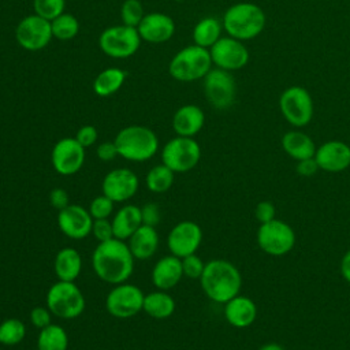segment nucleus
Here are the masks:
<instances>
[{
  "label": "nucleus",
  "instance_id": "obj_1",
  "mask_svg": "<svg viewBox=\"0 0 350 350\" xmlns=\"http://www.w3.org/2000/svg\"><path fill=\"white\" fill-rule=\"evenodd\" d=\"M134 260L129 245L118 238L98 242L92 254V265L97 278L113 286L131 276Z\"/></svg>",
  "mask_w": 350,
  "mask_h": 350
},
{
  "label": "nucleus",
  "instance_id": "obj_2",
  "mask_svg": "<svg viewBox=\"0 0 350 350\" xmlns=\"http://www.w3.org/2000/svg\"><path fill=\"white\" fill-rule=\"evenodd\" d=\"M200 282L209 299L217 304H226L238 295L242 286V276L232 262L216 258L205 264Z\"/></svg>",
  "mask_w": 350,
  "mask_h": 350
},
{
  "label": "nucleus",
  "instance_id": "obj_3",
  "mask_svg": "<svg viewBox=\"0 0 350 350\" xmlns=\"http://www.w3.org/2000/svg\"><path fill=\"white\" fill-rule=\"evenodd\" d=\"M221 23L230 37L247 41L262 33L267 16L262 8L257 4L242 1L232 4L226 10Z\"/></svg>",
  "mask_w": 350,
  "mask_h": 350
},
{
  "label": "nucleus",
  "instance_id": "obj_4",
  "mask_svg": "<svg viewBox=\"0 0 350 350\" xmlns=\"http://www.w3.org/2000/svg\"><path fill=\"white\" fill-rule=\"evenodd\" d=\"M118 156L142 163L152 159L159 150V138L153 130L141 124L123 127L113 139Z\"/></svg>",
  "mask_w": 350,
  "mask_h": 350
},
{
  "label": "nucleus",
  "instance_id": "obj_5",
  "mask_svg": "<svg viewBox=\"0 0 350 350\" xmlns=\"http://www.w3.org/2000/svg\"><path fill=\"white\" fill-rule=\"evenodd\" d=\"M209 49L196 44L178 51L168 64L170 75L179 82H193L202 79L212 68Z\"/></svg>",
  "mask_w": 350,
  "mask_h": 350
},
{
  "label": "nucleus",
  "instance_id": "obj_6",
  "mask_svg": "<svg viewBox=\"0 0 350 350\" xmlns=\"http://www.w3.org/2000/svg\"><path fill=\"white\" fill-rule=\"evenodd\" d=\"M85 297L74 282L57 280L46 293V306L52 314L71 320L85 310Z\"/></svg>",
  "mask_w": 350,
  "mask_h": 350
},
{
  "label": "nucleus",
  "instance_id": "obj_7",
  "mask_svg": "<svg viewBox=\"0 0 350 350\" xmlns=\"http://www.w3.org/2000/svg\"><path fill=\"white\" fill-rule=\"evenodd\" d=\"M141 45V37L137 27L116 25L107 27L98 37L100 49L109 57L126 59L133 56Z\"/></svg>",
  "mask_w": 350,
  "mask_h": 350
},
{
  "label": "nucleus",
  "instance_id": "obj_8",
  "mask_svg": "<svg viewBox=\"0 0 350 350\" xmlns=\"http://www.w3.org/2000/svg\"><path fill=\"white\" fill-rule=\"evenodd\" d=\"M201 159V148L193 137H175L161 149V161L175 174L193 170Z\"/></svg>",
  "mask_w": 350,
  "mask_h": 350
},
{
  "label": "nucleus",
  "instance_id": "obj_9",
  "mask_svg": "<svg viewBox=\"0 0 350 350\" xmlns=\"http://www.w3.org/2000/svg\"><path fill=\"white\" fill-rule=\"evenodd\" d=\"M279 109L283 118L294 127H304L310 123L314 112L310 93L298 85L288 86L279 97Z\"/></svg>",
  "mask_w": 350,
  "mask_h": 350
},
{
  "label": "nucleus",
  "instance_id": "obj_10",
  "mask_svg": "<svg viewBox=\"0 0 350 350\" xmlns=\"http://www.w3.org/2000/svg\"><path fill=\"white\" fill-rule=\"evenodd\" d=\"M257 243L264 253L280 257L294 247L295 232L286 221L272 219L260 224L257 230Z\"/></svg>",
  "mask_w": 350,
  "mask_h": 350
},
{
  "label": "nucleus",
  "instance_id": "obj_11",
  "mask_svg": "<svg viewBox=\"0 0 350 350\" xmlns=\"http://www.w3.org/2000/svg\"><path fill=\"white\" fill-rule=\"evenodd\" d=\"M204 94L208 103L216 109L230 108L237 96V82L230 71L221 68H211L202 78Z\"/></svg>",
  "mask_w": 350,
  "mask_h": 350
},
{
  "label": "nucleus",
  "instance_id": "obj_12",
  "mask_svg": "<svg viewBox=\"0 0 350 350\" xmlns=\"http://www.w3.org/2000/svg\"><path fill=\"white\" fill-rule=\"evenodd\" d=\"M145 294L131 283H119L108 293L105 308L116 319H129L142 310Z\"/></svg>",
  "mask_w": 350,
  "mask_h": 350
},
{
  "label": "nucleus",
  "instance_id": "obj_13",
  "mask_svg": "<svg viewBox=\"0 0 350 350\" xmlns=\"http://www.w3.org/2000/svg\"><path fill=\"white\" fill-rule=\"evenodd\" d=\"M52 38L51 22L37 14L21 19L15 29V40L26 51H40L45 48Z\"/></svg>",
  "mask_w": 350,
  "mask_h": 350
},
{
  "label": "nucleus",
  "instance_id": "obj_14",
  "mask_svg": "<svg viewBox=\"0 0 350 350\" xmlns=\"http://www.w3.org/2000/svg\"><path fill=\"white\" fill-rule=\"evenodd\" d=\"M212 63L221 70L235 71L243 68L249 62V49L241 40L234 37H220L209 48Z\"/></svg>",
  "mask_w": 350,
  "mask_h": 350
},
{
  "label": "nucleus",
  "instance_id": "obj_15",
  "mask_svg": "<svg viewBox=\"0 0 350 350\" xmlns=\"http://www.w3.org/2000/svg\"><path fill=\"white\" fill-rule=\"evenodd\" d=\"M51 161L57 174L63 176L74 175L85 163V148L75 138L64 137L53 145Z\"/></svg>",
  "mask_w": 350,
  "mask_h": 350
},
{
  "label": "nucleus",
  "instance_id": "obj_16",
  "mask_svg": "<svg viewBox=\"0 0 350 350\" xmlns=\"http://www.w3.org/2000/svg\"><path fill=\"white\" fill-rule=\"evenodd\" d=\"M202 242L201 227L191 220H183L176 223L168 237L167 246L171 254L182 258L189 254H194Z\"/></svg>",
  "mask_w": 350,
  "mask_h": 350
},
{
  "label": "nucleus",
  "instance_id": "obj_17",
  "mask_svg": "<svg viewBox=\"0 0 350 350\" xmlns=\"http://www.w3.org/2000/svg\"><path fill=\"white\" fill-rule=\"evenodd\" d=\"M139 186L138 176L129 168H115L109 171L103 180V194L113 202H123L135 196Z\"/></svg>",
  "mask_w": 350,
  "mask_h": 350
},
{
  "label": "nucleus",
  "instance_id": "obj_18",
  "mask_svg": "<svg viewBox=\"0 0 350 350\" xmlns=\"http://www.w3.org/2000/svg\"><path fill=\"white\" fill-rule=\"evenodd\" d=\"M93 220L89 211L77 204H70L57 213L60 231L71 239H83L92 234Z\"/></svg>",
  "mask_w": 350,
  "mask_h": 350
},
{
  "label": "nucleus",
  "instance_id": "obj_19",
  "mask_svg": "<svg viewBox=\"0 0 350 350\" xmlns=\"http://www.w3.org/2000/svg\"><path fill=\"white\" fill-rule=\"evenodd\" d=\"M314 160L325 172H342L350 167V146L338 139L327 141L316 149Z\"/></svg>",
  "mask_w": 350,
  "mask_h": 350
},
{
  "label": "nucleus",
  "instance_id": "obj_20",
  "mask_svg": "<svg viewBox=\"0 0 350 350\" xmlns=\"http://www.w3.org/2000/svg\"><path fill=\"white\" fill-rule=\"evenodd\" d=\"M141 40L150 44H161L168 41L175 33L174 19L163 12L145 14L137 26Z\"/></svg>",
  "mask_w": 350,
  "mask_h": 350
},
{
  "label": "nucleus",
  "instance_id": "obj_21",
  "mask_svg": "<svg viewBox=\"0 0 350 350\" xmlns=\"http://www.w3.org/2000/svg\"><path fill=\"white\" fill-rule=\"evenodd\" d=\"M183 278L182 260L174 254L163 256L152 269V282L157 290H170Z\"/></svg>",
  "mask_w": 350,
  "mask_h": 350
},
{
  "label": "nucleus",
  "instance_id": "obj_22",
  "mask_svg": "<svg viewBox=\"0 0 350 350\" xmlns=\"http://www.w3.org/2000/svg\"><path fill=\"white\" fill-rule=\"evenodd\" d=\"M204 123V111L194 104L182 105L172 116V129L180 137H194L200 133Z\"/></svg>",
  "mask_w": 350,
  "mask_h": 350
},
{
  "label": "nucleus",
  "instance_id": "obj_23",
  "mask_svg": "<svg viewBox=\"0 0 350 350\" xmlns=\"http://www.w3.org/2000/svg\"><path fill=\"white\" fill-rule=\"evenodd\" d=\"M224 317L230 325L235 328H246L254 323L257 317V306L252 298L235 295L224 304Z\"/></svg>",
  "mask_w": 350,
  "mask_h": 350
},
{
  "label": "nucleus",
  "instance_id": "obj_24",
  "mask_svg": "<svg viewBox=\"0 0 350 350\" xmlns=\"http://www.w3.org/2000/svg\"><path fill=\"white\" fill-rule=\"evenodd\" d=\"M127 245L135 260H148L157 250L159 234L153 226L142 224L129 238Z\"/></svg>",
  "mask_w": 350,
  "mask_h": 350
},
{
  "label": "nucleus",
  "instance_id": "obj_25",
  "mask_svg": "<svg viewBox=\"0 0 350 350\" xmlns=\"http://www.w3.org/2000/svg\"><path fill=\"white\" fill-rule=\"evenodd\" d=\"M139 226H142V213L141 208L134 204L122 206L112 219L113 235L122 241L129 239Z\"/></svg>",
  "mask_w": 350,
  "mask_h": 350
},
{
  "label": "nucleus",
  "instance_id": "obj_26",
  "mask_svg": "<svg viewBox=\"0 0 350 350\" xmlns=\"http://www.w3.org/2000/svg\"><path fill=\"white\" fill-rule=\"evenodd\" d=\"M282 148L295 161L314 157L317 149L314 141L306 133L298 130H291L283 134Z\"/></svg>",
  "mask_w": 350,
  "mask_h": 350
},
{
  "label": "nucleus",
  "instance_id": "obj_27",
  "mask_svg": "<svg viewBox=\"0 0 350 350\" xmlns=\"http://www.w3.org/2000/svg\"><path fill=\"white\" fill-rule=\"evenodd\" d=\"M53 269L59 280L74 282L82 269V257L74 247H63L56 253Z\"/></svg>",
  "mask_w": 350,
  "mask_h": 350
},
{
  "label": "nucleus",
  "instance_id": "obj_28",
  "mask_svg": "<svg viewBox=\"0 0 350 350\" xmlns=\"http://www.w3.org/2000/svg\"><path fill=\"white\" fill-rule=\"evenodd\" d=\"M142 310L153 319H167L175 312V301L164 290L152 291L145 295Z\"/></svg>",
  "mask_w": 350,
  "mask_h": 350
},
{
  "label": "nucleus",
  "instance_id": "obj_29",
  "mask_svg": "<svg viewBox=\"0 0 350 350\" xmlns=\"http://www.w3.org/2000/svg\"><path fill=\"white\" fill-rule=\"evenodd\" d=\"M221 30L223 23L219 19L213 16L202 18L196 23L193 29V41L196 45L209 49L221 37Z\"/></svg>",
  "mask_w": 350,
  "mask_h": 350
},
{
  "label": "nucleus",
  "instance_id": "obj_30",
  "mask_svg": "<svg viewBox=\"0 0 350 350\" xmlns=\"http://www.w3.org/2000/svg\"><path fill=\"white\" fill-rule=\"evenodd\" d=\"M126 81V72L118 67H109L97 74L93 81V90L100 97H108L118 92Z\"/></svg>",
  "mask_w": 350,
  "mask_h": 350
},
{
  "label": "nucleus",
  "instance_id": "obj_31",
  "mask_svg": "<svg viewBox=\"0 0 350 350\" xmlns=\"http://www.w3.org/2000/svg\"><path fill=\"white\" fill-rule=\"evenodd\" d=\"M67 347L68 335L62 325L51 323L45 328L40 329L37 336L38 350H67Z\"/></svg>",
  "mask_w": 350,
  "mask_h": 350
},
{
  "label": "nucleus",
  "instance_id": "obj_32",
  "mask_svg": "<svg viewBox=\"0 0 350 350\" xmlns=\"http://www.w3.org/2000/svg\"><path fill=\"white\" fill-rule=\"evenodd\" d=\"M174 176L175 172L172 170H170L165 164H159L152 167L145 178V183L146 187L152 191V193H165L170 190V187L174 183Z\"/></svg>",
  "mask_w": 350,
  "mask_h": 350
},
{
  "label": "nucleus",
  "instance_id": "obj_33",
  "mask_svg": "<svg viewBox=\"0 0 350 350\" xmlns=\"http://www.w3.org/2000/svg\"><path fill=\"white\" fill-rule=\"evenodd\" d=\"M26 336V325L22 320L10 317L0 323V343L3 346H16Z\"/></svg>",
  "mask_w": 350,
  "mask_h": 350
},
{
  "label": "nucleus",
  "instance_id": "obj_34",
  "mask_svg": "<svg viewBox=\"0 0 350 350\" xmlns=\"http://www.w3.org/2000/svg\"><path fill=\"white\" fill-rule=\"evenodd\" d=\"M51 29H52V36L55 38L60 41H67L74 38L78 34L79 22L74 15L68 12H63L51 21Z\"/></svg>",
  "mask_w": 350,
  "mask_h": 350
},
{
  "label": "nucleus",
  "instance_id": "obj_35",
  "mask_svg": "<svg viewBox=\"0 0 350 350\" xmlns=\"http://www.w3.org/2000/svg\"><path fill=\"white\" fill-rule=\"evenodd\" d=\"M145 16L144 7L139 0H124L120 7V19L126 26L137 27Z\"/></svg>",
  "mask_w": 350,
  "mask_h": 350
},
{
  "label": "nucleus",
  "instance_id": "obj_36",
  "mask_svg": "<svg viewBox=\"0 0 350 350\" xmlns=\"http://www.w3.org/2000/svg\"><path fill=\"white\" fill-rule=\"evenodd\" d=\"M64 7L66 0H33L34 14L49 22L63 14Z\"/></svg>",
  "mask_w": 350,
  "mask_h": 350
},
{
  "label": "nucleus",
  "instance_id": "obj_37",
  "mask_svg": "<svg viewBox=\"0 0 350 350\" xmlns=\"http://www.w3.org/2000/svg\"><path fill=\"white\" fill-rule=\"evenodd\" d=\"M113 205H115V202L109 197H107L105 194H101L92 200L88 211L94 220L96 219H108L113 212Z\"/></svg>",
  "mask_w": 350,
  "mask_h": 350
},
{
  "label": "nucleus",
  "instance_id": "obj_38",
  "mask_svg": "<svg viewBox=\"0 0 350 350\" xmlns=\"http://www.w3.org/2000/svg\"><path fill=\"white\" fill-rule=\"evenodd\" d=\"M182 269H183V276H187L190 279H200L204 268H205V262L194 253V254H189L186 257H182Z\"/></svg>",
  "mask_w": 350,
  "mask_h": 350
},
{
  "label": "nucleus",
  "instance_id": "obj_39",
  "mask_svg": "<svg viewBox=\"0 0 350 350\" xmlns=\"http://www.w3.org/2000/svg\"><path fill=\"white\" fill-rule=\"evenodd\" d=\"M92 232H93L94 238L98 242H104V241H109V239L115 238L112 221H109L108 219H96V220H93Z\"/></svg>",
  "mask_w": 350,
  "mask_h": 350
},
{
  "label": "nucleus",
  "instance_id": "obj_40",
  "mask_svg": "<svg viewBox=\"0 0 350 350\" xmlns=\"http://www.w3.org/2000/svg\"><path fill=\"white\" fill-rule=\"evenodd\" d=\"M30 321L36 328L42 329L52 323V313L48 306H36L30 310Z\"/></svg>",
  "mask_w": 350,
  "mask_h": 350
},
{
  "label": "nucleus",
  "instance_id": "obj_41",
  "mask_svg": "<svg viewBox=\"0 0 350 350\" xmlns=\"http://www.w3.org/2000/svg\"><path fill=\"white\" fill-rule=\"evenodd\" d=\"M97 137H98V134H97L96 127L92 126V124H85V126L78 129V131H77L74 138L86 149V148H89V146L96 144Z\"/></svg>",
  "mask_w": 350,
  "mask_h": 350
},
{
  "label": "nucleus",
  "instance_id": "obj_42",
  "mask_svg": "<svg viewBox=\"0 0 350 350\" xmlns=\"http://www.w3.org/2000/svg\"><path fill=\"white\" fill-rule=\"evenodd\" d=\"M275 212H276V209L271 201H261L257 204V206L254 209L256 219L260 223H267V221L275 219Z\"/></svg>",
  "mask_w": 350,
  "mask_h": 350
},
{
  "label": "nucleus",
  "instance_id": "obj_43",
  "mask_svg": "<svg viewBox=\"0 0 350 350\" xmlns=\"http://www.w3.org/2000/svg\"><path fill=\"white\" fill-rule=\"evenodd\" d=\"M49 201H51V205L57 211H62L70 205L68 193L62 187H56L49 193Z\"/></svg>",
  "mask_w": 350,
  "mask_h": 350
},
{
  "label": "nucleus",
  "instance_id": "obj_44",
  "mask_svg": "<svg viewBox=\"0 0 350 350\" xmlns=\"http://www.w3.org/2000/svg\"><path fill=\"white\" fill-rule=\"evenodd\" d=\"M96 153H97V157L100 160L111 161V160H113L118 156V149H116L113 141H105V142H101L97 146Z\"/></svg>",
  "mask_w": 350,
  "mask_h": 350
},
{
  "label": "nucleus",
  "instance_id": "obj_45",
  "mask_svg": "<svg viewBox=\"0 0 350 350\" xmlns=\"http://www.w3.org/2000/svg\"><path fill=\"white\" fill-rule=\"evenodd\" d=\"M141 213H142V224H148V226H156L160 220V212L157 205L154 204H146L141 208Z\"/></svg>",
  "mask_w": 350,
  "mask_h": 350
},
{
  "label": "nucleus",
  "instance_id": "obj_46",
  "mask_svg": "<svg viewBox=\"0 0 350 350\" xmlns=\"http://www.w3.org/2000/svg\"><path fill=\"white\" fill-rule=\"evenodd\" d=\"M317 170H320V168H319L314 157L297 161V172L302 176H312L317 172Z\"/></svg>",
  "mask_w": 350,
  "mask_h": 350
},
{
  "label": "nucleus",
  "instance_id": "obj_47",
  "mask_svg": "<svg viewBox=\"0 0 350 350\" xmlns=\"http://www.w3.org/2000/svg\"><path fill=\"white\" fill-rule=\"evenodd\" d=\"M340 273L343 279L350 283V250H347L340 260Z\"/></svg>",
  "mask_w": 350,
  "mask_h": 350
},
{
  "label": "nucleus",
  "instance_id": "obj_48",
  "mask_svg": "<svg viewBox=\"0 0 350 350\" xmlns=\"http://www.w3.org/2000/svg\"><path fill=\"white\" fill-rule=\"evenodd\" d=\"M258 350H284L279 343H273V342H271V343H265V345H262Z\"/></svg>",
  "mask_w": 350,
  "mask_h": 350
},
{
  "label": "nucleus",
  "instance_id": "obj_49",
  "mask_svg": "<svg viewBox=\"0 0 350 350\" xmlns=\"http://www.w3.org/2000/svg\"><path fill=\"white\" fill-rule=\"evenodd\" d=\"M176 1H180V0H176Z\"/></svg>",
  "mask_w": 350,
  "mask_h": 350
}]
</instances>
